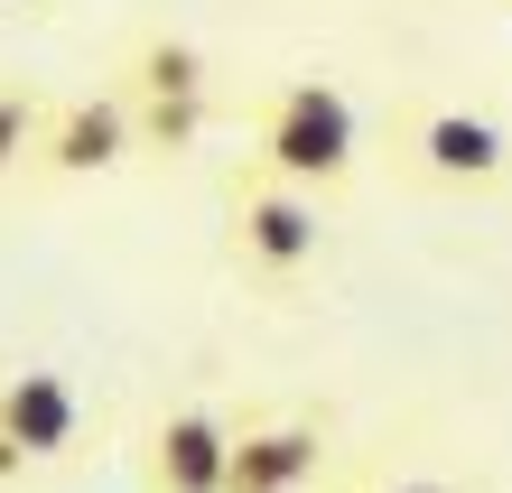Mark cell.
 I'll return each mask as SVG.
<instances>
[{
  "mask_svg": "<svg viewBox=\"0 0 512 493\" xmlns=\"http://www.w3.org/2000/svg\"><path fill=\"white\" fill-rule=\"evenodd\" d=\"M243 159L261 177H280V187H298V196H336L364 168V112L326 75H280V84L252 94V149Z\"/></svg>",
  "mask_w": 512,
  "mask_h": 493,
  "instance_id": "1",
  "label": "cell"
},
{
  "mask_svg": "<svg viewBox=\"0 0 512 493\" xmlns=\"http://www.w3.org/2000/svg\"><path fill=\"white\" fill-rule=\"evenodd\" d=\"M112 94L131 103L140 159H187V149L215 131V112H224L215 56H205L187 28H168V19H149L140 38L122 47V66H112Z\"/></svg>",
  "mask_w": 512,
  "mask_h": 493,
  "instance_id": "2",
  "label": "cell"
},
{
  "mask_svg": "<svg viewBox=\"0 0 512 493\" xmlns=\"http://www.w3.org/2000/svg\"><path fill=\"white\" fill-rule=\"evenodd\" d=\"M224 261L243 270L252 289H270V298L308 289V270L326 261L317 196H298V187H280V177H261L252 159H233L224 168Z\"/></svg>",
  "mask_w": 512,
  "mask_h": 493,
  "instance_id": "3",
  "label": "cell"
},
{
  "mask_svg": "<svg viewBox=\"0 0 512 493\" xmlns=\"http://www.w3.org/2000/svg\"><path fill=\"white\" fill-rule=\"evenodd\" d=\"M391 168L419 177V187H447V196H485V187L512 177V131L494 112L410 94L401 112H391Z\"/></svg>",
  "mask_w": 512,
  "mask_h": 493,
  "instance_id": "4",
  "label": "cell"
},
{
  "mask_svg": "<svg viewBox=\"0 0 512 493\" xmlns=\"http://www.w3.org/2000/svg\"><path fill=\"white\" fill-rule=\"evenodd\" d=\"M75 447H84L75 382L47 373V363H10V373H0V484L38 475V466H66Z\"/></svg>",
  "mask_w": 512,
  "mask_h": 493,
  "instance_id": "5",
  "label": "cell"
},
{
  "mask_svg": "<svg viewBox=\"0 0 512 493\" xmlns=\"http://www.w3.org/2000/svg\"><path fill=\"white\" fill-rule=\"evenodd\" d=\"M224 475H233V410L168 400L140 438V493H224Z\"/></svg>",
  "mask_w": 512,
  "mask_h": 493,
  "instance_id": "6",
  "label": "cell"
},
{
  "mask_svg": "<svg viewBox=\"0 0 512 493\" xmlns=\"http://www.w3.org/2000/svg\"><path fill=\"white\" fill-rule=\"evenodd\" d=\"M326 466H336V428L308 410H261L233 419V475L224 493H308Z\"/></svg>",
  "mask_w": 512,
  "mask_h": 493,
  "instance_id": "7",
  "label": "cell"
},
{
  "mask_svg": "<svg viewBox=\"0 0 512 493\" xmlns=\"http://www.w3.org/2000/svg\"><path fill=\"white\" fill-rule=\"evenodd\" d=\"M140 159L131 103L94 84V94H47V131H38V177H112Z\"/></svg>",
  "mask_w": 512,
  "mask_h": 493,
  "instance_id": "8",
  "label": "cell"
},
{
  "mask_svg": "<svg viewBox=\"0 0 512 493\" xmlns=\"http://www.w3.org/2000/svg\"><path fill=\"white\" fill-rule=\"evenodd\" d=\"M38 131H47V94L38 84H0V187L38 177Z\"/></svg>",
  "mask_w": 512,
  "mask_h": 493,
  "instance_id": "9",
  "label": "cell"
},
{
  "mask_svg": "<svg viewBox=\"0 0 512 493\" xmlns=\"http://www.w3.org/2000/svg\"><path fill=\"white\" fill-rule=\"evenodd\" d=\"M345 493H466V484L457 475H429V466H382V456H373V466H354Z\"/></svg>",
  "mask_w": 512,
  "mask_h": 493,
  "instance_id": "10",
  "label": "cell"
},
{
  "mask_svg": "<svg viewBox=\"0 0 512 493\" xmlns=\"http://www.w3.org/2000/svg\"><path fill=\"white\" fill-rule=\"evenodd\" d=\"M0 10H47V0H0Z\"/></svg>",
  "mask_w": 512,
  "mask_h": 493,
  "instance_id": "11",
  "label": "cell"
}]
</instances>
